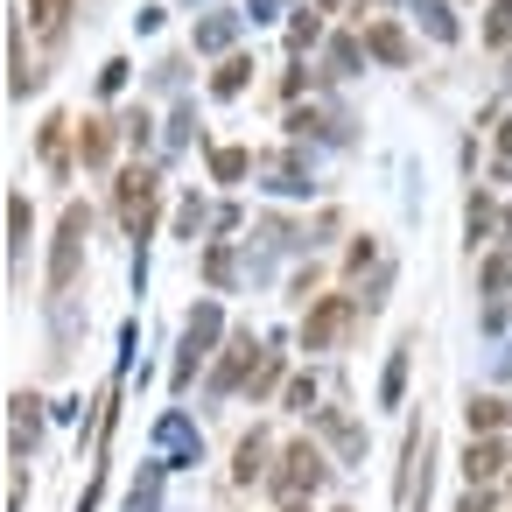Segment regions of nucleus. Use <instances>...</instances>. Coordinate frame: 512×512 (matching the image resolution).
Wrapping results in <instances>:
<instances>
[{
    "instance_id": "obj_7",
    "label": "nucleus",
    "mask_w": 512,
    "mask_h": 512,
    "mask_svg": "<svg viewBox=\"0 0 512 512\" xmlns=\"http://www.w3.org/2000/svg\"><path fill=\"white\" fill-rule=\"evenodd\" d=\"M463 470H470V484H491V477H505V449L498 442H470Z\"/></svg>"
},
{
    "instance_id": "obj_9",
    "label": "nucleus",
    "mask_w": 512,
    "mask_h": 512,
    "mask_svg": "<svg viewBox=\"0 0 512 512\" xmlns=\"http://www.w3.org/2000/svg\"><path fill=\"white\" fill-rule=\"evenodd\" d=\"M246 169H253V155H246V148H218V155H211V176H218V183H239Z\"/></svg>"
},
{
    "instance_id": "obj_14",
    "label": "nucleus",
    "mask_w": 512,
    "mask_h": 512,
    "mask_svg": "<svg viewBox=\"0 0 512 512\" xmlns=\"http://www.w3.org/2000/svg\"><path fill=\"white\" fill-rule=\"evenodd\" d=\"M512 36V0H491V22H484V43H505Z\"/></svg>"
},
{
    "instance_id": "obj_19",
    "label": "nucleus",
    "mask_w": 512,
    "mask_h": 512,
    "mask_svg": "<svg viewBox=\"0 0 512 512\" xmlns=\"http://www.w3.org/2000/svg\"><path fill=\"white\" fill-rule=\"evenodd\" d=\"M484 232H491V204H484V197H470V239H484Z\"/></svg>"
},
{
    "instance_id": "obj_4",
    "label": "nucleus",
    "mask_w": 512,
    "mask_h": 512,
    "mask_svg": "<svg viewBox=\"0 0 512 512\" xmlns=\"http://www.w3.org/2000/svg\"><path fill=\"white\" fill-rule=\"evenodd\" d=\"M344 323H351V302H344V295H323V302L309 309V323H302V351H330Z\"/></svg>"
},
{
    "instance_id": "obj_21",
    "label": "nucleus",
    "mask_w": 512,
    "mask_h": 512,
    "mask_svg": "<svg viewBox=\"0 0 512 512\" xmlns=\"http://www.w3.org/2000/svg\"><path fill=\"white\" fill-rule=\"evenodd\" d=\"M8 225H15V246H22V239H29V204H22V197L8 204Z\"/></svg>"
},
{
    "instance_id": "obj_17",
    "label": "nucleus",
    "mask_w": 512,
    "mask_h": 512,
    "mask_svg": "<svg viewBox=\"0 0 512 512\" xmlns=\"http://www.w3.org/2000/svg\"><path fill=\"white\" fill-rule=\"evenodd\" d=\"M64 127H71V120H50V127H43V155H50V162H64Z\"/></svg>"
},
{
    "instance_id": "obj_1",
    "label": "nucleus",
    "mask_w": 512,
    "mask_h": 512,
    "mask_svg": "<svg viewBox=\"0 0 512 512\" xmlns=\"http://www.w3.org/2000/svg\"><path fill=\"white\" fill-rule=\"evenodd\" d=\"M155 204H162V176H155V169H127V176H120V225H127L134 239H148Z\"/></svg>"
},
{
    "instance_id": "obj_3",
    "label": "nucleus",
    "mask_w": 512,
    "mask_h": 512,
    "mask_svg": "<svg viewBox=\"0 0 512 512\" xmlns=\"http://www.w3.org/2000/svg\"><path fill=\"white\" fill-rule=\"evenodd\" d=\"M316 484H323V456H316V442H295V449L281 456V470H274V491H281L288 505H302Z\"/></svg>"
},
{
    "instance_id": "obj_5",
    "label": "nucleus",
    "mask_w": 512,
    "mask_h": 512,
    "mask_svg": "<svg viewBox=\"0 0 512 512\" xmlns=\"http://www.w3.org/2000/svg\"><path fill=\"white\" fill-rule=\"evenodd\" d=\"M211 337H218V309H211V302H204V309H197V316H190V337H183V365H176V386H183V379H190V372H197V358H204V351H211Z\"/></svg>"
},
{
    "instance_id": "obj_12",
    "label": "nucleus",
    "mask_w": 512,
    "mask_h": 512,
    "mask_svg": "<svg viewBox=\"0 0 512 512\" xmlns=\"http://www.w3.org/2000/svg\"><path fill=\"white\" fill-rule=\"evenodd\" d=\"M246 78H253V64H246V57H232V64L211 78V92H218V99H232V92H246Z\"/></svg>"
},
{
    "instance_id": "obj_2",
    "label": "nucleus",
    "mask_w": 512,
    "mask_h": 512,
    "mask_svg": "<svg viewBox=\"0 0 512 512\" xmlns=\"http://www.w3.org/2000/svg\"><path fill=\"white\" fill-rule=\"evenodd\" d=\"M85 232H92V211L85 204H71L64 211V225H57V253H50V288L64 295L71 281H78V260H85Z\"/></svg>"
},
{
    "instance_id": "obj_8",
    "label": "nucleus",
    "mask_w": 512,
    "mask_h": 512,
    "mask_svg": "<svg viewBox=\"0 0 512 512\" xmlns=\"http://www.w3.org/2000/svg\"><path fill=\"white\" fill-rule=\"evenodd\" d=\"M78 155L99 169V162L113 155V127H106V120H85V134H78Z\"/></svg>"
},
{
    "instance_id": "obj_6",
    "label": "nucleus",
    "mask_w": 512,
    "mask_h": 512,
    "mask_svg": "<svg viewBox=\"0 0 512 512\" xmlns=\"http://www.w3.org/2000/svg\"><path fill=\"white\" fill-rule=\"evenodd\" d=\"M365 50H372L379 64H407V36H400L393 22H372V29H365Z\"/></svg>"
},
{
    "instance_id": "obj_16",
    "label": "nucleus",
    "mask_w": 512,
    "mask_h": 512,
    "mask_svg": "<svg viewBox=\"0 0 512 512\" xmlns=\"http://www.w3.org/2000/svg\"><path fill=\"white\" fill-rule=\"evenodd\" d=\"M64 8H71V0H29V15H36L43 29H57V22H64Z\"/></svg>"
},
{
    "instance_id": "obj_20",
    "label": "nucleus",
    "mask_w": 512,
    "mask_h": 512,
    "mask_svg": "<svg viewBox=\"0 0 512 512\" xmlns=\"http://www.w3.org/2000/svg\"><path fill=\"white\" fill-rule=\"evenodd\" d=\"M400 386H407V351L386 365V400H400Z\"/></svg>"
},
{
    "instance_id": "obj_10",
    "label": "nucleus",
    "mask_w": 512,
    "mask_h": 512,
    "mask_svg": "<svg viewBox=\"0 0 512 512\" xmlns=\"http://www.w3.org/2000/svg\"><path fill=\"white\" fill-rule=\"evenodd\" d=\"M253 351H260V344H253V337H232V358H225V365H218V386H239V372H246V365H253Z\"/></svg>"
},
{
    "instance_id": "obj_22",
    "label": "nucleus",
    "mask_w": 512,
    "mask_h": 512,
    "mask_svg": "<svg viewBox=\"0 0 512 512\" xmlns=\"http://www.w3.org/2000/svg\"><path fill=\"white\" fill-rule=\"evenodd\" d=\"M498 148H505V169H512V120H505V134H498Z\"/></svg>"
},
{
    "instance_id": "obj_13",
    "label": "nucleus",
    "mask_w": 512,
    "mask_h": 512,
    "mask_svg": "<svg viewBox=\"0 0 512 512\" xmlns=\"http://www.w3.org/2000/svg\"><path fill=\"white\" fill-rule=\"evenodd\" d=\"M260 456H267V442H260V435H246V442H239V484H253V477H260Z\"/></svg>"
},
{
    "instance_id": "obj_11",
    "label": "nucleus",
    "mask_w": 512,
    "mask_h": 512,
    "mask_svg": "<svg viewBox=\"0 0 512 512\" xmlns=\"http://www.w3.org/2000/svg\"><path fill=\"white\" fill-rule=\"evenodd\" d=\"M505 414H512V407H505V400H491V393H484V400H470V435H477V428H484V435H491V428H505Z\"/></svg>"
},
{
    "instance_id": "obj_23",
    "label": "nucleus",
    "mask_w": 512,
    "mask_h": 512,
    "mask_svg": "<svg viewBox=\"0 0 512 512\" xmlns=\"http://www.w3.org/2000/svg\"><path fill=\"white\" fill-rule=\"evenodd\" d=\"M505 239H512V211H505Z\"/></svg>"
},
{
    "instance_id": "obj_15",
    "label": "nucleus",
    "mask_w": 512,
    "mask_h": 512,
    "mask_svg": "<svg viewBox=\"0 0 512 512\" xmlns=\"http://www.w3.org/2000/svg\"><path fill=\"white\" fill-rule=\"evenodd\" d=\"M484 288H491V295H498V288H512V253H498V260L484 267Z\"/></svg>"
},
{
    "instance_id": "obj_24",
    "label": "nucleus",
    "mask_w": 512,
    "mask_h": 512,
    "mask_svg": "<svg viewBox=\"0 0 512 512\" xmlns=\"http://www.w3.org/2000/svg\"><path fill=\"white\" fill-rule=\"evenodd\" d=\"M323 8H337V0H323Z\"/></svg>"
},
{
    "instance_id": "obj_18",
    "label": "nucleus",
    "mask_w": 512,
    "mask_h": 512,
    "mask_svg": "<svg viewBox=\"0 0 512 512\" xmlns=\"http://www.w3.org/2000/svg\"><path fill=\"white\" fill-rule=\"evenodd\" d=\"M274 386H281V358H267V365H260V379H253V400H267Z\"/></svg>"
}]
</instances>
